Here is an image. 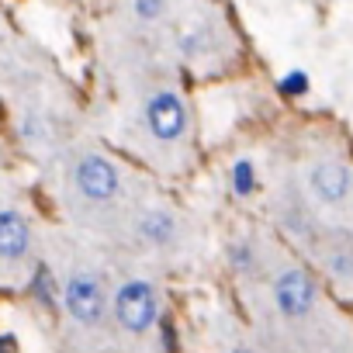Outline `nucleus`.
<instances>
[{"mask_svg": "<svg viewBox=\"0 0 353 353\" xmlns=\"http://www.w3.org/2000/svg\"><path fill=\"white\" fill-rule=\"evenodd\" d=\"M73 188L90 205H111L121 191V173L118 166L101 152H83L73 166Z\"/></svg>", "mask_w": 353, "mask_h": 353, "instance_id": "7ed1b4c3", "label": "nucleus"}, {"mask_svg": "<svg viewBox=\"0 0 353 353\" xmlns=\"http://www.w3.org/2000/svg\"><path fill=\"white\" fill-rule=\"evenodd\" d=\"M163 350L166 353H176V336H173V325L163 322Z\"/></svg>", "mask_w": 353, "mask_h": 353, "instance_id": "f3484780", "label": "nucleus"}, {"mask_svg": "<svg viewBox=\"0 0 353 353\" xmlns=\"http://www.w3.org/2000/svg\"><path fill=\"white\" fill-rule=\"evenodd\" d=\"M274 215H277V225H281L288 236H294V239L315 246V239H319L322 229H319V222H315L308 201L301 198V191L284 188V191L277 194V201H274Z\"/></svg>", "mask_w": 353, "mask_h": 353, "instance_id": "0eeeda50", "label": "nucleus"}, {"mask_svg": "<svg viewBox=\"0 0 353 353\" xmlns=\"http://www.w3.org/2000/svg\"><path fill=\"white\" fill-rule=\"evenodd\" d=\"M308 191L319 205L325 208H339L346 205V198L353 194V170L346 163L336 159H322L308 170Z\"/></svg>", "mask_w": 353, "mask_h": 353, "instance_id": "423d86ee", "label": "nucleus"}, {"mask_svg": "<svg viewBox=\"0 0 353 353\" xmlns=\"http://www.w3.org/2000/svg\"><path fill=\"white\" fill-rule=\"evenodd\" d=\"M229 184H232V194L236 198H253L256 194V166L250 159H236L232 163V173H229Z\"/></svg>", "mask_w": 353, "mask_h": 353, "instance_id": "ddd939ff", "label": "nucleus"}, {"mask_svg": "<svg viewBox=\"0 0 353 353\" xmlns=\"http://www.w3.org/2000/svg\"><path fill=\"white\" fill-rule=\"evenodd\" d=\"M18 132H21V139L25 142H42V135H46V128H42V118H35V114H25L21 118V125H18Z\"/></svg>", "mask_w": 353, "mask_h": 353, "instance_id": "dca6fc26", "label": "nucleus"}, {"mask_svg": "<svg viewBox=\"0 0 353 353\" xmlns=\"http://www.w3.org/2000/svg\"><path fill=\"white\" fill-rule=\"evenodd\" d=\"M139 236L152 246V250H170L181 236V225L176 219L166 212V208H149L142 219H139Z\"/></svg>", "mask_w": 353, "mask_h": 353, "instance_id": "9d476101", "label": "nucleus"}, {"mask_svg": "<svg viewBox=\"0 0 353 353\" xmlns=\"http://www.w3.org/2000/svg\"><path fill=\"white\" fill-rule=\"evenodd\" d=\"M229 267H232L236 277H253L260 270V256H256L250 239H239V243L229 246Z\"/></svg>", "mask_w": 353, "mask_h": 353, "instance_id": "f8f14e48", "label": "nucleus"}, {"mask_svg": "<svg viewBox=\"0 0 353 353\" xmlns=\"http://www.w3.org/2000/svg\"><path fill=\"white\" fill-rule=\"evenodd\" d=\"M28 291H32V298H35L42 308H49V312L63 301V288L56 284V274H52V267H49V263H39V267H35Z\"/></svg>", "mask_w": 353, "mask_h": 353, "instance_id": "9b49d317", "label": "nucleus"}, {"mask_svg": "<svg viewBox=\"0 0 353 353\" xmlns=\"http://www.w3.org/2000/svg\"><path fill=\"white\" fill-rule=\"evenodd\" d=\"M132 11L139 21H159L166 14V0H132Z\"/></svg>", "mask_w": 353, "mask_h": 353, "instance_id": "2eb2a0df", "label": "nucleus"}, {"mask_svg": "<svg viewBox=\"0 0 353 353\" xmlns=\"http://www.w3.org/2000/svg\"><path fill=\"white\" fill-rule=\"evenodd\" d=\"M315 253L336 284H346V288L353 284V232H346V229L325 232L322 229L315 239Z\"/></svg>", "mask_w": 353, "mask_h": 353, "instance_id": "6e6552de", "label": "nucleus"}, {"mask_svg": "<svg viewBox=\"0 0 353 353\" xmlns=\"http://www.w3.org/2000/svg\"><path fill=\"white\" fill-rule=\"evenodd\" d=\"M32 250V225L21 212L14 208H0V260L18 263Z\"/></svg>", "mask_w": 353, "mask_h": 353, "instance_id": "1a4fd4ad", "label": "nucleus"}, {"mask_svg": "<svg viewBox=\"0 0 353 353\" xmlns=\"http://www.w3.org/2000/svg\"><path fill=\"white\" fill-rule=\"evenodd\" d=\"M229 353H253V350H250V346H232Z\"/></svg>", "mask_w": 353, "mask_h": 353, "instance_id": "6ab92c4d", "label": "nucleus"}, {"mask_svg": "<svg viewBox=\"0 0 353 353\" xmlns=\"http://www.w3.org/2000/svg\"><path fill=\"white\" fill-rule=\"evenodd\" d=\"M142 121L149 128V135L156 142H176L184 139L188 132V104L181 101V94L176 90H152L145 97V108H142Z\"/></svg>", "mask_w": 353, "mask_h": 353, "instance_id": "20e7f679", "label": "nucleus"}, {"mask_svg": "<svg viewBox=\"0 0 353 353\" xmlns=\"http://www.w3.org/2000/svg\"><path fill=\"white\" fill-rule=\"evenodd\" d=\"M270 294H274L277 312H281L284 319L298 322V319H305V315L315 308L319 288H315V277H312L305 267H288V270H281V274L274 277Z\"/></svg>", "mask_w": 353, "mask_h": 353, "instance_id": "39448f33", "label": "nucleus"}, {"mask_svg": "<svg viewBox=\"0 0 353 353\" xmlns=\"http://www.w3.org/2000/svg\"><path fill=\"white\" fill-rule=\"evenodd\" d=\"M308 73L305 70H291V73H284L281 80H277V90L281 94H288V97H301V94H308Z\"/></svg>", "mask_w": 353, "mask_h": 353, "instance_id": "4468645a", "label": "nucleus"}, {"mask_svg": "<svg viewBox=\"0 0 353 353\" xmlns=\"http://www.w3.org/2000/svg\"><path fill=\"white\" fill-rule=\"evenodd\" d=\"M111 315L114 322L125 329V332H149L156 322H159V298H156V288L142 277H128L118 284L114 298H111Z\"/></svg>", "mask_w": 353, "mask_h": 353, "instance_id": "f257e3e1", "label": "nucleus"}, {"mask_svg": "<svg viewBox=\"0 0 353 353\" xmlns=\"http://www.w3.org/2000/svg\"><path fill=\"white\" fill-rule=\"evenodd\" d=\"M63 308L77 325H101L111 308L104 281L94 270H73L63 284Z\"/></svg>", "mask_w": 353, "mask_h": 353, "instance_id": "f03ea898", "label": "nucleus"}, {"mask_svg": "<svg viewBox=\"0 0 353 353\" xmlns=\"http://www.w3.org/2000/svg\"><path fill=\"white\" fill-rule=\"evenodd\" d=\"M0 353H18V343L11 332H0Z\"/></svg>", "mask_w": 353, "mask_h": 353, "instance_id": "a211bd4d", "label": "nucleus"}]
</instances>
